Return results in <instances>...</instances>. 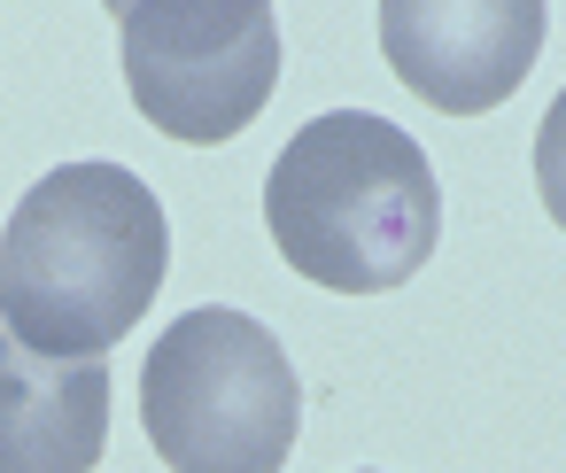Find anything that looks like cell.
<instances>
[{"label": "cell", "instance_id": "277c9868", "mask_svg": "<svg viewBox=\"0 0 566 473\" xmlns=\"http://www.w3.org/2000/svg\"><path fill=\"white\" fill-rule=\"evenodd\" d=\"M117 24L125 94L179 148H218L249 133L280 94L272 0H133Z\"/></svg>", "mask_w": 566, "mask_h": 473}, {"label": "cell", "instance_id": "7a4b0ae2", "mask_svg": "<svg viewBox=\"0 0 566 473\" xmlns=\"http://www.w3.org/2000/svg\"><path fill=\"white\" fill-rule=\"evenodd\" d=\"M264 225L287 272L311 287L388 295L427 272L442 241V187L403 125L373 109H326L272 156Z\"/></svg>", "mask_w": 566, "mask_h": 473}, {"label": "cell", "instance_id": "3957f363", "mask_svg": "<svg viewBox=\"0 0 566 473\" xmlns=\"http://www.w3.org/2000/svg\"><path fill=\"white\" fill-rule=\"evenodd\" d=\"M140 427L171 473H280L303 434V380L264 318L202 303L148 341Z\"/></svg>", "mask_w": 566, "mask_h": 473}, {"label": "cell", "instance_id": "52a82bcc", "mask_svg": "<svg viewBox=\"0 0 566 473\" xmlns=\"http://www.w3.org/2000/svg\"><path fill=\"white\" fill-rule=\"evenodd\" d=\"M535 195H543V210H551V225L566 233V94L543 109V125H535Z\"/></svg>", "mask_w": 566, "mask_h": 473}, {"label": "cell", "instance_id": "8992f818", "mask_svg": "<svg viewBox=\"0 0 566 473\" xmlns=\"http://www.w3.org/2000/svg\"><path fill=\"white\" fill-rule=\"evenodd\" d=\"M109 357H32L0 326V473H94L109 450Z\"/></svg>", "mask_w": 566, "mask_h": 473}, {"label": "cell", "instance_id": "ba28073f", "mask_svg": "<svg viewBox=\"0 0 566 473\" xmlns=\"http://www.w3.org/2000/svg\"><path fill=\"white\" fill-rule=\"evenodd\" d=\"M102 9H109V17H125V9H133V0H102Z\"/></svg>", "mask_w": 566, "mask_h": 473}, {"label": "cell", "instance_id": "5b68a950", "mask_svg": "<svg viewBox=\"0 0 566 473\" xmlns=\"http://www.w3.org/2000/svg\"><path fill=\"white\" fill-rule=\"evenodd\" d=\"M551 32V0H380V55L442 117L504 109Z\"/></svg>", "mask_w": 566, "mask_h": 473}, {"label": "cell", "instance_id": "6da1fadb", "mask_svg": "<svg viewBox=\"0 0 566 473\" xmlns=\"http://www.w3.org/2000/svg\"><path fill=\"white\" fill-rule=\"evenodd\" d=\"M171 264L164 202L125 164H55L0 233V326L32 357H109Z\"/></svg>", "mask_w": 566, "mask_h": 473}]
</instances>
